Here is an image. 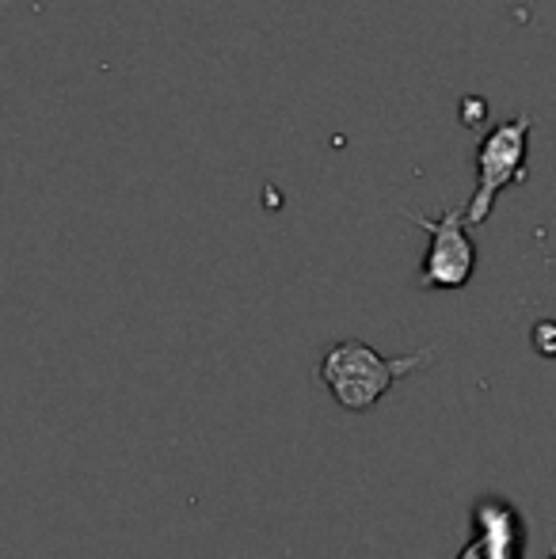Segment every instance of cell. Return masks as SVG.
Masks as SVG:
<instances>
[{"mask_svg":"<svg viewBox=\"0 0 556 559\" xmlns=\"http://www.w3.org/2000/svg\"><path fill=\"white\" fill-rule=\"evenodd\" d=\"M435 358V350H416L404 358H381L374 346L358 343V338H343L320 358V381L335 396V404L347 412H370L397 381L416 373Z\"/></svg>","mask_w":556,"mask_h":559,"instance_id":"obj_1","label":"cell"},{"mask_svg":"<svg viewBox=\"0 0 556 559\" xmlns=\"http://www.w3.org/2000/svg\"><path fill=\"white\" fill-rule=\"evenodd\" d=\"M530 130H534V115H514L488 126V133L476 145V191L465 206L469 225L488 222L499 191H507L514 183H527Z\"/></svg>","mask_w":556,"mask_h":559,"instance_id":"obj_2","label":"cell"},{"mask_svg":"<svg viewBox=\"0 0 556 559\" xmlns=\"http://www.w3.org/2000/svg\"><path fill=\"white\" fill-rule=\"evenodd\" d=\"M409 222H416L423 233L430 236L427 255H423V266H419V286L423 289H465L476 271V243H473V236H469L465 210L446 206L438 217L409 214Z\"/></svg>","mask_w":556,"mask_h":559,"instance_id":"obj_3","label":"cell"},{"mask_svg":"<svg viewBox=\"0 0 556 559\" xmlns=\"http://www.w3.org/2000/svg\"><path fill=\"white\" fill-rule=\"evenodd\" d=\"M473 525L476 537L461 548L458 559H522V545H527V525L522 514L511 502L496 499H481L473 507Z\"/></svg>","mask_w":556,"mask_h":559,"instance_id":"obj_4","label":"cell"},{"mask_svg":"<svg viewBox=\"0 0 556 559\" xmlns=\"http://www.w3.org/2000/svg\"><path fill=\"white\" fill-rule=\"evenodd\" d=\"M530 343H534V350L542 354V358H556V320H542V324H534Z\"/></svg>","mask_w":556,"mask_h":559,"instance_id":"obj_5","label":"cell"},{"mask_svg":"<svg viewBox=\"0 0 556 559\" xmlns=\"http://www.w3.org/2000/svg\"><path fill=\"white\" fill-rule=\"evenodd\" d=\"M549 559H556V556H549Z\"/></svg>","mask_w":556,"mask_h":559,"instance_id":"obj_6","label":"cell"}]
</instances>
